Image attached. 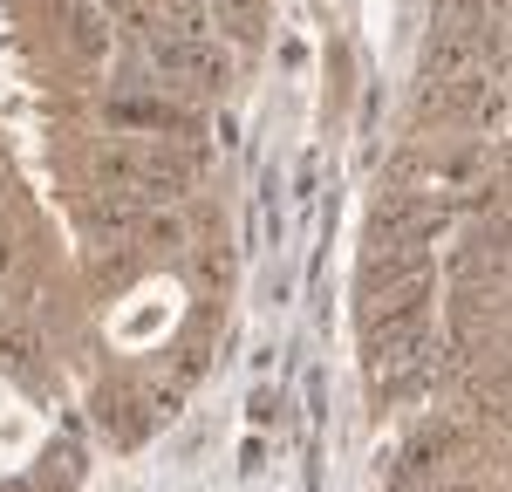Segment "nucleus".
Returning <instances> with one entry per match:
<instances>
[{
    "instance_id": "f257e3e1",
    "label": "nucleus",
    "mask_w": 512,
    "mask_h": 492,
    "mask_svg": "<svg viewBox=\"0 0 512 492\" xmlns=\"http://www.w3.org/2000/svg\"><path fill=\"white\" fill-rule=\"evenodd\" d=\"M0 260H7V219H0Z\"/></svg>"
}]
</instances>
